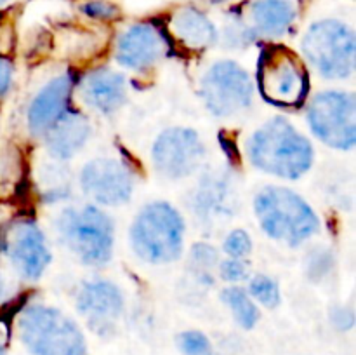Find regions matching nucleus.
<instances>
[{
    "label": "nucleus",
    "mask_w": 356,
    "mask_h": 355,
    "mask_svg": "<svg viewBox=\"0 0 356 355\" xmlns=\"http://www.w3.org/2000/svg\"><path fill=\"white\" fill-rule=\"evenodd\" d=\"M247 155L263 173L298 180L312 169L315 150L287 118L275 117L254 131L247 141Z\"/></svg>",
    "instance_id": "f257e3e1"
},
{
    "label": "nucleus",
    "mask_w": 356,
    "mask_h": 355,
    "mask_svg": "<svg viewBox=\"0 0 356 355\" xmlns=\"http://www.w3.org/2000/svg\"><path fill=\"white\" fill-rule=\"evenodd\" d=\"M254 212L270 239L291 247L301 246L320 228L318 216L312 205L284 187H264L254 198Z\"/></svg>",
    "instance_id": "f03ea898"
},
{
    "label": "nucleus",
    "mask_w": 356,
    "mask_h": 355,
    "mask_svg": "<svg viewBox=\"0 0 356 355\" xmlns=\"http://www.w3.org/2000/svg\"><path fill=\"white\" fill-rule=\"evenodd\" d=\"M129 240L139 260L149 265L172 263L184 247L183 216L169 202L146 204L132 221Z\"/></svg>",
    "instance_id": "7ed1b4c3"
},
{
    "label": "nucleus",
    "mask_w": 356,
    "mask_h": 355,
    "mask_svg": "<svg viewBox=\"0 0 356 355\" xmlns=\"http://www.w3.org/2000/svg\"><path fill=\"white\" fill-rule=\"evenodd\" d=\"M58 232L63 244L87 267H103L113 254L115 226L97 205L66 207L59 214Z\"/></svg>",
    "instance_id": "20e7f679"
},
{
    "label": "nucleus",
    "mask_w": 356,
    "mask_h": 355,
    "mask_svg": "<svg viewBox=\"0 0 356 355\" xmlns=\"http://www.w3.org/2000/svg\"><path fill=\"white\" fill-rule=\"evenodd\" d=\"M17 327L31 355H86L87 352L86 338L75 320L52 306H26Z\"/></svg>",
    "instance_id": "39448f33"
},
{
    "label": "nucleus",
    "mask_w": 356,
    "mask_h": 355,
    "mask_svg": "<svg viewBox=\"0 0 356 355\" xmlns=\"http://www.w3.org/2000/svg\"><path fill=\"white\" fill-rule=\"evenodd\" d=\"M305 58L322 77L330 80L348 79L356 65V37L350 24L341 19H318L309 24L302 37Z\"/></svg>",
    "instance_id": "423d86ee"
},
{
    "label": "nucleus",
    "mask_w": 356,
    "mask_h": 355,
    "mask_svg": "<svg viewBox=\"0 0 356 355\" xmlns=\"http://www.w3.org/2000/svg\"><path fill=\"white\" fill-rule=\"evenodd\" d=\"M257 89L273 106L298 108L308 94V73L294 52L282 45H270L257 59Z\"/></svg>",
    "instance_id": "0eeeda50"
},
{
    "label": "nucleus",
    "mask_w": 356,
    "mask_h": 355,
    "mask_svg": "<svg viewBox=\"0 0 356 355\" xmlns=\"http://www.w3.org/2000/svg\"><path fill=\"white\" fill-rule=\"evenodd\" d=\"M306 117L313 134L330 148L351 150L356 145V101L351 93H320Z\"/></svg>",
    "instance_id": "6e6552de"
},
{
    "label": "nucleus",
    "mask_w": 356,
    "mask_h": 355,
    "mask_svg": "<svg viewBox=\"0 0 356 355\" xmlns=\"http://www.w3.org/2000/svg\"><path fill=\"white\" fill-rule=\"evenodd\" d=\"M200 96L214 117H233L250 106L254 86L249 73L238 63L222 59L202 77Z\"/></svg>",
    "instance_id": "1a4fd4ad"
},
{
    "label": "nucleus",
    "mask_w": 356,
    "mask_h": 355,
    "mask_svg": "<svg viewBox=\"0 0 356 355\" xmlns=\"http://www.w3.org/2000/svg\"><path fill=\"white\" fill-rule=\"evenodd\" d=\"M153 166L167 180H183L200 169L205 145L190 127H169L160 132L152 148Z\"/></svg>",
    "instance_id": "9d476101"
},
{
    "label": "nucleus",
    "mask_w": 356,
    "mask_h": 355,
    "mask_svg": "<svg viewBox=\"0 0 356 355\" xmlns=\"http://www.w3.org/2000/svg\"><path fill=\"white\" fill-rule=\"evenodd\" d=\"M80 187L97 205L117 207L131 200L134 178L131 169L117 159H94L80 173Z\"/></svg>",
    "instance_id": "9b49d317"
},
{
    "label": "nucleus",
    "mask_w": 356,
    "mask_h": 355,
    "mask_svg": "<svg viewBox=\"0 0 356 355\" xmlns=\"http://www.w3.org/2000/svg\"><path fill=\"white\" fill-rule=\"evenodd\" d=\"M76 310L90 331L106 338L117 329L124 312V296L113 282L104 278L87 281L76 294Z\"/></svg>",
    "instance_id": "f8f14e48"
},
{
    "label": "nucleus",
    "mask_w": 356,
    "mask_h": 355,
    "mask_svg": "<svg viewBox=\"0 0 356 355\" xmlns=\"http://www.w3.org/2000/svg\"><path fill=\"white\" fill-rule=\"evenodd\" d=\"M7 256L13 261L14 268L28 281H35L45 271L51 263V251L47 240L38 225L31 219L16 223L6 233Z\"/></svg>",
    "instance_id": "ddd939ff"
},
{
    "label": "nucleus",
    "mask_w": 356,
    "mask_h": 355,
    "mask_svg": "<svg viewBox=\"0 0 356 355\" xmlns=\"http://www.w3.org/2000/svg\"><path fill=\"white\" fill-rule=\"evenodd\" d=\"M167 52V40L152 23L131 24L120 33L115 47V58L131 70H146Z\"/></svg>",
    "instance_id": "4468645a"
},
{
    "label": "nucleus",
    "mask_w": 356,
    "mask_h": 355,
    "mask_svg": "<svg viewBox=\"0 0 356 355\" xmlns=\"http://www.w3.org/2000/svg\"><path fill=\"white\" fill-rule=\"evenodd\" d=\"M75 80L70 73L59 75L45 84L28 108V129L33 136L42 138L47 129L68 110Z\"/></svg>",
    "instance_id": "2eb2a0df"
},
{
    "label": "nucleus",
    "mask_w": 356,
    "mask_h": 355,
    "mask_svg": "<svg viewBox=\"0 0 356 355\" xmlns=\"http://www.w3.org/2000/svg\"><path fill=\"white\" fill-rule=\"evenodd\" d=\"M42 138L49 155L58 160H68L89 141L90 122L86 115L68 108Z\"/></svg>",
    "instance_id": "dca6fc26"
},
{
    "label": "nucleus",
    "mask_w": 356,
    "mask_h": 355,
    "mask_svg": "<svg viewBox=\"0 0 356 355\" xmlns=\"http://www.w3.org/2000/svg\"><path fill=\"white\" fill-rule=\"evenodd\" d=\"M80 94L87 106L110 115L125 103L127 89L120 73L110 68H97L83 77L80 82Z\"/></svg>",
    "instance_id": "f3484780"
},
{
    "label": "nucleus",
    "mask_w": 356,
    "mask_h": 355,
    "mask_svg": "<svg viewBox=\"0 0 356 355\" xmlns=\"http://www.w3.org/2000/svg\"><path fill=\"white\" fill-rule=\"evenodd\" d=\"M170 30L174 37L188 49L204 51L218 44L219 31L214 21L193 6L179 7L170 17Z\"/></svg>",
    "instance_id": "a211bd4d"
},
{
    "label": "nucleus",
    "mask_w": 356,
    "mask_h": 355,
    "mask_svg": "<svg viewBox=\"0 0 356 355\" xmlns=\"http://www.w3.org/2000/svg\"><path fill=\"white\" fill-rule=\"evenodd\" d=\"M247 10L249 26L257 37H284L298 17L296 0H252Z\"/></svg>",
    "instance_id": "6ab92c4d"
},
{
    "label": "nucleus",
    "mask_w": 356,
    "mask_h": 355,
    "mask_svg": "<svg viewBox=\"0 0 356 355\" xmlns=\"http://www.w3.org/2000/svg\"><path fill=\"white\" fill-rule=\"evenodd\" d=\"M229 188L218 176H209L202 181L200 190L197 194V211L200 218H214L228 211Z\"/></svg>",
    "instance_id": "aec40b11"
},
{
    "label": "nucleus",
    "mask_w": 356,
    "mask_h": 355,
    "mask_svg": "<svg viewBox=\"0 0 356 355\" xmlns=\"http://www.w3.org/2000/svg\"><path fill=\"white\" fill-rule=\"evenodd\" d=\"M221 299L232 310L236 324L242 329L249 331L256 327V324L259 322V308H257L254 299L249 296V292L243 291L242 287H238V285L226 287L221 292Z\"/></svg>",
    "instance_id": "412c9836"
},
{
    "label": "nucleus",
    "mask_w": 356,
    "mask_h": 355,
    "mask_svg": "<svg viewBox=\"0 0 356 355\" xmlns=\"http://www.w3.org/2000/svg\"><path fill=\"white\" fill-rule=\"evenodd\" d=\"M191 270L202 284H212V271L219 265V254L211 244H195L191 249Z\"/></svg>",
    "instance_id": "4be33fe9"
},
{
    "label": "nucleus",
    "mask_w": 356,
    "mask_h": 355,
    "mask_svg": "<svg viewBox=\"0 0 356 355\" xmlns=\"http://www.w3.org/2000/svg\"><path fill=\"white\" fill-rule=\"evenodd\" d=\"M249 296L266 308H277L282 301L278 282L263 274L252 277L249 284Z\"/></svg>",
    "instance_id": "5701e85b"
},
{
    "label": "nucleus",
    "mask_w": 356,
    "mask_h": 355,
    "mask_svg": "<svg viewBox=\"0 0 356 355\" xmlns=\"http://www.w3.org/2000/svg\"><path fill=\"white\" fill-rule=\"evenodd\" d=\"M176 343L183 355H214L211 340L200 331H183L177 334Z\"/></svg>",
    "instance_id": "b1692460"
},
{
    "label": "nucleus",
    "mask_w": 356,
    "mask_h": 355,
    "mask_svg": "<svg viewBox=\"0 0 356 355\" xmlns=\"http://www.w3.org/2000/svg\"><path fill=\"white\" fill-rule=\"evenodd\" d=\"M222 251H225L229 258L243 260V258H247L252 253V239H250V235L245 230H232V232L226 235L225 242H222Z\"/></svg>",
    "instance_id": "393cba45"
},
{
    "label": "nucleus",
    "mask_w": 356,
    "mask_h": 355,
    "mask_svg": "<svg viewBox=\"0 0 356 355\" xmlns=\"http://www.w3.org/2000/svg\"><path fill=\"white\" fill-rule=\"evenodd\" d=\"M80 10L87 17L96 21H111L120 16V9L110 0H87L80 6Z\"/></svg>",
    "instance_id": "a878e982"
},
{
    "label": "nucleus",
    "mask_w": 356,
    "mask_h": 355,
    "mask_svg": "<svg viewBox=\"0 0 356 355\" xmlns=\"http://www.w3.org/2000/svg\"><path fill=\"white\" fill-rule=\"evenodd\" d=\"M219 275L222 281L232 282V284H238L249 278L250 267L245 260H238V258H228L225 261H219Z\"/></svg>",
    "instance_id": "bb28decb"
},
{
    "label": "nucleus",
    "mask_w": 356,
    "mask_h": 355,
    "mask_svg": "<svg viewBox=\"0 0 356 355\" xmlns=\"http://www.w3.org/2000/svg\"><path fill=\"white\" fill-rule=\"evenodd\" d=\"M330 320L339 331H350L355 324L353 310L346 308V306H337L330 312Z\"/></svg>",
    "instance_id": "cd10ccee"
},
{
    "label": "nucleus",
    "mask_w": 356,
    "mask_h": 355,
    "mask_svg": "<svg viewBox=\"0 0 356 355\" xmlns=\"http://www.w3.org/2000/svg\"><path fill=\"white\" fill-rule=\"evenodd\" d=\"M10 84H13V63L0 56V96L9 90Z\"/></svg>",
    "instance_id": "c85d7f7f"
},
{
    "label": "nucleus",
    "mask_w": 356,
    "mask_h": 355,
    "mask_svg": "<svg viewBox=\"0 0 356 355\" xmlns=\"http://www.w3.org/2000/svg\"><path fill=\"white\" fill-rule=\"evenodd\" d=\"M6 296H7V285H6V281H3V277L0 275V306H2L3 301H6Z\"/></svg>",
    "instance_id": "c756f323"
},
{
    "label": "nucleus",
    "mask_w": 356,
    "mask_h": 355,
    "mask_svg": "<svg viewBox=\"0 0 356 355\" xmlns=\"http://www.w3.org/2000/svg\"><path fill=\"white\" fill-rule=\"evenodd\" d=\"M0 355H6V338L0 333Z\"/></svg>",
    "instance_id": "7c9ffc66"
},
{
    "label": "nucleus",
    "mask_w": 356,
    "mask_h": 355,
    "mask_svg": "<svg viewBox=\"0 0 356 355\" xmlns=\"http://www.w3.org/2000/svg\"><path fill=\"white\" fill-rule=\"evenodd\" d=\"M212 3H228V2H233V0H211Z\"/></svg>",
    "instance_id": "2f4dec72"
},
{
    "label": "nucleus",
    "mask_w": 356,
    "mask_h": 355,
    "mask_svg": "<svg viewBox=\"0 0 356 355\" xmlns=\"http://www.w3.org/2000/svg\"><path fill=\"white\" fill-rule=\"evenodd\" d=\"M10 0H0V7H3V6H7V3H9Z\"/></svg>",
    "instance_id": "473e14b6"
}]
</instances>
